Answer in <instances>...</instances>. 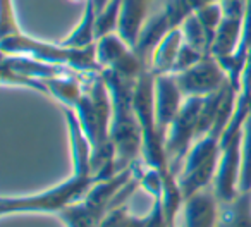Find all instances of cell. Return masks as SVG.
<instances>
[{"mask_svg":"<svg viewBox=\"0 0 251 227\" xmlns=\"http://www.w3.org/2000/svg\"><path fill=\"white\" fill-rule=\"evenodd\" d=\"M203 98L189 97L184 100L181 110L172 121L171 127L165 134V151L171 169L176 176L181 171L186 155L189 153L195 141L198 140V121L201 110Z\"/></svg>","mask_w":251,"mask_h":227,"instance_id":"5","label":"cell"},{"mask_svg":"<svg viewBox=\"0 0 251 227\" xmlns=\"http://www.w3.org/2000/svg\"><path fill=\"white\" fill-rule=\"evenodd\" d=\"M62 114L66 119L67 134H69L71 155H73V176L93 177V147L81 127V123L74 108L62 107Z\"/></svg>","mask_w":251,"mask_h":227,"instance_id":"10","label":"cell"},{"mask_svg":"<svg viewBox=\"0 0 251 227\" xmlns=\"http://www.w3.org/2000/svg\"><path fill=\"white\" fill-rule=\"evenodd\" d=\"M97 7L91 0H88L83 5V12L79 16V21L73 28V31L60 40V43L71 49H88L97 43Z\"/></svg>","mask_w":251,"mask_h":227,"instance_id":"15","label":"cell"},{"mask_svg":"<svg viewBox=\"0 0 251 227\" xmlns=\"http://www.w3.org/2000/svg\"><path fill=\"white\" fill-rule=\"evenodd\" d=\"M220 158V138L205 134L198 138L186 155L177 174V182L184 198L206 189L213 184L217 165Z\"/></svg>","mask_w":251,"mask_h":227,"instance_id":"4","label":"cell"},{"mask_svg":"<svg viewBox=\"0 0 251 227\" xmlns=\"http://www.w3.org/2000/svg\"><path fill=\"white\" fill-rule=\"evenodd\" d=\"M148 2H150V4H153V2H155V0H148Z\"/></svg>","mask_w":251,"mask_h":227,"instance_id":"25","label":"cell"},{"mask_svg":"<svg viewBox=\"0 0 251 227\" xmlns=\"http://www.w3.org/2000/svg\"><path fill=\"white\" fill-rule=\"evenodd\" d=\"M143 227H169L162 198H153V203H151L150 212L145 215Z\"/></svg>","mask_w":251,"mask_h":227,"instance_id":"22","label":"cell"},{"mask_svg":"<svg viewBox=\"0 0 251 227\" xmlns=\"http://www.w3.org/2000/svg\"><path fill=\"white\" fill-rule=\"evenodd\" d=\"M174 76L177 79L179 88H181L182 95L186 98L189 97L205 98L208 95L220 91L229 83L226 69L219 62V59H215L212 53L203 57L191 69L184 71L181 74H174Z\"/></svg>","mask_w":251,"mask_h":227,"instance_id":"7","label":"cell"},{"mask_svg":"<svg viewBox=\"0 0 251 227\" xmlns=\"http://www.w3.org/2000/svg\"><path fill=\"white\" fill-rule=\"evenodd\" d=\"M176 227H182V224H181V226H176Z\"/></svg>","mask_w":251,"mask_h":227,"instance_id":"26","label":"cell"},{"mask_svg":"<svg viewBox=\"0 0 251 227\" xmlns=\"http://www.w3.org/2000/svg\"><path fill=\"white\" fill-rule=\"evenodd\" d=\"M244 29V16H227L224 14L219 28H217L215 38L212 43V55L219 60H226L237 52L243 40Z\"/></svg>","mask_w":251,"mask_h":227,"instance_id":"13","label":"cell"},{"mask_svg":"<svg viewBox=\"0 0 251 227\" xmlns=\"http://www.w3.org/2000/svg\"><path fill=\"white\" fill-rule=\"evenodd\" d=\"M151 4L148 0H122L117 33L129 47L136 49L145 25L150 19Z\"/></svg>","mask_w":251,"mask_h":227,"instance_id":"12","label":"cell"},{"mask_svg":"<svg viewBox=\"0 0 251 227\" xmlns=\"http://www.w3.org/2000/svg\"><path fill=\"white\" fill-rule=\"evenodd\" d=\"M95 52L101 71H110L126 79L136 81L140 74L148 69L138 57L136 50L127 45L119 33H110L98 38L95 43Z\"/></svg>","mask_w":251,"mask_h":227,"instance_id":"6","label":"cell"},{"mask_svg":"<svg viewBox=\"0 0 251 227\" xmlns=\"http://www.w3.org/2000/svg\"><path fill=\"white\" fill-rule=\"evenodd\" d=\"M93 177H79L71 176L69 179L59 184L47 188L43 191L31 193V195H16L2 196L0 202V215H28V213H52L59 215L67 206L84 200L90 191Z\"/></svg>","mask_w":251,"mask_h":227,"instance_id":"3","label":"cell"},{"mask_svg":"<svg viewBox=\"0 0 251 227\" xmlns=\"http://www.w3.org/2000/svg\"><path fill=\"white\" fill-rule=\"evenodd\" d=\"M181 213L182 227H217L220 202L217 200L212 186L184 198Z\"/></svg>","mask_w":251,"mask_h":227,"instance_id":"11","label":"cell"},{"mask_svg":"<svg viewBox=\"0 0 251 227\" xmlns=\"http://www.w3.org/2000/svg\"><path fill=\"white\" fill-rule=\"evenodd\" d=\"M186 97L182 95L174 74H157L153 86V112L155 123L165 138L167 129L171 127L172 121L181 110Z\"/></svg>","mask_w":251,"mask_h":227,"instance_id":"9","label":"cell"},{"mask_svg":"<svg viewBox=\"0 0 251 227\" xmlns=\"http://www.w3.org/2000/svg\"><path fill=\"white\" fill-rule=\"evenodd\" d=\"M122 0H110L97 14V40L110 33H117Z\"/></svg>","mask_w":251,"mask_h":227,"instance_id":"19","label":"cell"},{"mask_svg":"<svg viewBox=\"0 0 251 227\" xmlns=\"http://www.w3.org/2000/svg\"><path fill=\"white\" fill-rule=\"evenodd\" d=\"M91 2H93V5L97 7V12H100L101 9H103L105 5H107L108 2H110V0H91Z\"/></svg>","mask_w":251,"mask_h":227,"instance_id":"23","label":"cell"},{"mask_svg":"<svg viewBox=\"0 0 251 227\" xmlns=\"http://www.w3.org/2000/svg\"><path fill=\"white\" fill-rule=\"evenodd\" d=\"M2 55H26L43 62L55 64L76 69L83 74L101 73V67L97 60L95 45L88 49H71L62 43H52L45 40H38L35 36L26 35L25 31H18L14 35L2 36L0 40Z\"/></svg>","mask_w":251,"mask_h":227,"instance_id":"2","label":"cell"},{"mask_svg":"<svg viewBox=\"0 0 251 227\" xmlns=\"http://www.w3.org/2000/svg\"><path fill=\"white\" fill-rule=\"evenodd\" d=\"M57 217L62 220V224L66 227H100L101 220H103L95 210H91L83 200L74 203V205L67 206V208L64 210V212H60Z\"/></svg>","mask_w":251,"mask_h":227,"instance_id":"16","label":"cell"},{"mask_svg":"<svg viewBox=\"0 0 251 227\" xmlns=\"http://www.w3.org/2000/svg\"><path fill=\"white\" fill-rule=\"evenodd\" d=\"M182 43H184V36H182L181 28H176L169 31L157 49L153 50L150 59V71L157 76V74H172L174 73L176 60H177L179 50H181Z\"/></svg>","mask_w":251,"mask_h":227,"instance_id":"14","label":"cell"},{"mask_svg":"<svg viewBox=\"0 0 251 227\" xmlns=\"http://www.w3.org/2000/svg\"><path fill=\"white\" fill-rule=\"evenodd\" d=\"M205 55H208V53L200 52V50H196L195 47L188 45V43L184 42L181 47V50H179V55H177V60H176L174 73L172 74H181V73H184V71L191 69V67L195 66V64H198Z\"/></svg>","mask_w":251,"mask_h":227,"instance_id":"21","label":"cell"},{"mask_svg":"<svg viewBox=\"0 0 251 227\" xmlns=\"http://www.w3.org/2000/svg\"><path fill=\"white\" fill-rule=\"evenodd\" d=\"M241 136H243V133L220 145V158L212 184L213 193H215L220 205L232 202L241 193Z\"/></svg>","mask_w":251,"mask_h":227,"instance_id":"8","label":"cell"},{"mask_svg":"<svg viewBox=\"0 0 251 227\" xmlns=\"http://www.w3.org/2000/svg\"><path fill=\"white\" fill-rule=\"evenodd\" d=\"M182 31V36H184V42L188 45L195 47L196 50L203 53H210L212 52V36L208 35L203 25L200 23V19L196 18V14H189L188 18L182 21V25L179 26Z\"/></svg>","mask_w":251,"mask_h":227,"instance_id":"17","label":"cell"},{"mask_svg":"<svg viewBox=\"0 0 251 227\" xmlns=\"http://www.w3.org/2000/svg\"><path fill=\"white\" fill-rule=\"evenodd\" d=\"M0 33L2 36L14 35L21 31V26L16 18L14 11V0H0Z\"/></svg>","mask_w":251,"mask_h":227,"instance_id":"20","label":"cell"},{"mask_svg":"<svg viewBox=\"0 0 251 227\" xmlns=\"http://www.w3.org/2000/svg\"><path fill=\"white\" fill-rule=\"evenodd\" d=\"M69 2H73V4H81V5H84L88 2V0H69Z\"/></svg>","mask_w":251,"mask_h":227,"instance_id":"24","label":"cell"},{"mask_svg":"<svg viewBox=\"0 0 251 227\" xmlns=\"http://www.w3.org/2000/svg\"><path fill=\"white\" fill-rule=\"evenodd\" d=\"M103 79L108 86L112 98V124H110V141L114 145L117 169L134 165L141 160V126L134 108V83L133 79H126L110 71H101Z\"/></svg>","mask_w":251,"mask_h":227,"instance_id":"1","label":"cell"},{"mask_svg":"<svg viewBox=\"0 0 251 227\" xmlns=\"http://www.w3.org/2000/svg\"><path fill=\"white\" fill-rule=\"evenodd\" d=\"M239 191H251V116L244 123L243 136H241V176Z\"/></svg>","mask_w":251,"mask_h":227,"instance_id":"18","label":"cell"}]
</instances>
